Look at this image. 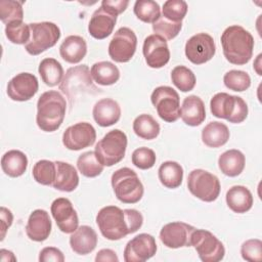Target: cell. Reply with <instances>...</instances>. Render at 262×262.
<instances>
[{
    "label": "cell",
    "mask_w": 262,
    "mask_h": 262,
    "mask_svg": "<svg viewBox=\"0 0 262 262\" xmlns=\"http://www.w3.org/2000/svg\"><path fill=\"white\" fill-rule=\"evenodd\" d=\"M228 127L218 121L210 122L202 130V141L208 147L217 148L224 145L229 139Z\"/></svg>",
    "instance_id": "cell-29"
},
{
    "label": "cell",
    "mask_w": 262,
    "mask_h": 262,
    "mask_svg": "<svg viewBox=\"0 0 262 262\" xmlns=\"http://www.w3.org/2000/svg\"><path fill=\"white\" fill-rule=\"evenodd\" d=\"M95 261L96 262H101V261L118 262L119 258L115 251H113L111 249H102L97 252V254L95 256Z\"/></svg>",
    "instance_id": "cell-49"
},
{
    "label": "cell",
    "mask_w": 262,
    "mask_h": 262,
    "mask_svg": "<svg viewBox=\"0 0 262 262\" xmlns=\"http://www.w3.org/2000/svg\"><path fill=\"white\" fill-rule=\"evenodd\" d=\"M66 111L64 97L58 91H46L41 94L37 101L36 123L42 131H56L64 120Z\"/></svg>",
    "instance_id": "cell-3"
},
{
    "label": "cell",
    "mask_w": 262,
    "mask_h": 262,
    "mask_svg": "<svg viewBox=\"0 0 262 262\" xmlns=\"http://www.w3.org/2000/svg\"><path fill=\"white\" fill-rule=\"evenodd\" d=\"M187 187L192 195L207 203L216 201L221 189L218 177L203 169H194L188 174Z\"/></svg>",
    "instance_id": "cell-9"
},
{
    "label": "cell",
    "mask_w": 262,
    "mask_h": 262,
    "mask_svg": "<svg viewBox=\"0 0 262 262\" xmlns=\"http://www.w3.org/2000/svg\"><path fill=\"white\" fill-rule=\"evenodd\" d=\"M31 37L25 45L26 51L31 55H38L53 47L60 38V30L54 23H31Z\"/></svg>",
    "instance_id": "cell-8"
},
{
    "label": "cell",
    "mask_w": 262,
    "mask_h": 262,
    "mask_svg": "<svg viewBox=\"0 0 262 262\" xmlns=\"http://www.w3.org/2000/svg\"><path fill=\"white\" fill-rule=\"evenodd\" d=\"M1 168L7 176L13 178L19 177L28 168V158L20 150H8L1 158Z\"/></svg>",
    "instance_id": "cell-30"
},
{
    "label": "cell",
    "mask_w": 262,
    "mask_h": 262,
    "mask_svg": "<svg viewBox=\"0 0 262 262\" xmlns=\"http://www.w3.org/2000/svg\"><path fill=\"white\" fill-rule=\"evenodd\" d=\"M228 208L237 214H243L251 210L254 200L252 192L244 185L230 187L225 195Z\"/></svg>",
    "instance_id": "cell-27"
},
{
    "label": "cell",
    "mask_w": 262,
    "mask_h": 262,
    "mask_svg": "<svg viewBox=\"0 0 262 262\" xmlns=\"http://www.w3.org/2000/svg\"><path fill=\"white\" fill-rule=\"evenodd\" d=\"M133 11L138 19L147 24H154L161 16L160 5L152 0H137Z\"/></svg>",
    "instance_id": "cell-36"
},
{
    "label": "cell",
    "mask_w": 262,
    "mask_h": 262,
    "mask_svg": "<svg viewBox=\"0 0 262 262\" xmlns=\"http://www.w3.org/2000/svg\"><path fill=\"white\" fill-rule=\"evenodd\" d=\"M157 243L152 235L139 233L130 239L124 249V260L126 262H144L157 253Z\"/></svg>",
    "instance_id": "cell-15"
},
{
    "label": "cell",
    "mask_w": 262,
    "mask_h": 262,
    "mask_svg": "<svg viewBox=\"0 0 262 262\" xmlns=\"http://www.w3.org/2000/svg\"><path fill=\"white\" fill-rule=\"evenodd\" d=\"M39 89L38 79L31 73H19L7 84V95L14 101H27L31 99Z\"/></svg>",
    "instance_id": "cell-19"
},
{
    "label": "cell",
    "mask_w": 262,
    "mask_h": 262,
    "mask_svg": "<svg viewBox=\"0 0 262 262\" xmlns=\"http://www.w3.org/2000/svg\"><path fill=\"white\" fill-rule=\"evenodd\" d=\"M180 118L188 126L195 127L201 125L206 119L204 101L196 95L185 97L180 107Z\"/></svg>",
    "instance_id": "cell-24"
},
{
    "label": "cell",
    "mask_w": 262,
    "mask_h": 262,
    "mask_svg": "<svg viewBox=\"0 0 262 262\" xmlns=\"http://www.w3.org/2000/svg\"><path fill=\"white\" fill-rule=\"evenodd\" d=\"M59 90L67 95L71 103L84 94L100 92V89L94 85L90 69L86 64L70 68L59 84Z\"/></svg>",
    "instance_id": "cell-4"
},
{
    "label": "cell",
    "mask_w": 262,
    "mask_h": 262,
    "mask_svg": "<svg viewBox=\"0 0 262 262\" xmlns=\"http://www.w3.org/2000/svg\"><path fill=\"white\" fill-rule=\"evenodd\" d=\"M223 83L230 90L243 92L251 86V78L247 72L230 70L224 75Z\"/></svg>",
    "instance_id": "cell-40"
},
{
    "label": "cell",
    "mask_w": 262,
    "mask_h": 262,
    "mask_svg": "<svg viewBox=\"0 0 262 262\" xmlns=\"http://www.w3.org/2000/svg\"><path fill=\"white\" fill-rule=\"evenodd\" d=\"M185 55L194 64H203L209 61L216 52L214 39L207 33H199L190 37L185 43Z\"/></svg>",
    "instance_id": "cell-13"
},
{
    "label": "cell",
    "mask_w": 262,
    "mask_h": 262,
    "mask_svg": "<svg viewBox=\"0 0 262 262\" xmlns=\"http://www.w3.org/2000/svg\"><path fill=\"white\" fill-rule=\"evenodd\" d=\"M87 53V43L85 39L78 35L68 36L59 46L61 58L69 63L80 62Z\"/></svg>",
    "instance_id": "cell-25"
},
{
    "label": "cell",
    "mask_w": 262,
    "mask_h": 262,
    "mask_svg": "<svg viewBox=\"0 0 262 262\" xmlns=\"http://www.w3.org/2000/svg\"><path fill=\"white\" fill-rule=\"evenodd\" d=\"M39 261L40 262H63L64 256L62 252L55 248V247H46L41 250L39 254Z\"/></svg>",
    "instance_id": "cell-46"
},
{
    "label": "cell",
    "mask_w": 262,
    "mask_h": 262,
    "mask_svg": "<svg viewBox=\"0 0 262 262\" xmlns=\"http://www.w3.org/2000/svg\"><path fill=\"white\" fill-rule=\"evenodd\" d=\"M187 9V3L183 0H167L164 2L162 12L165 18L174 23H179L185 17Z\"/></svg>",
    "instance_id": "cell-43"
},
{
    "label": "cell",
    "mask_w": 262,
    "mask_h": 262,
    "mask_svg": "<svg viewBox=\"0 0 262 262\" xmlns=\"http://www.w3.org/2000/svg\"><path fill=\"white\" fill-rule=\"evenodd\" d=\"M150 101L163 121L173 123L180 118L179 94L172 87H157L150 95Z\"/></svg>",
    "instance_id": "cell-10"
},
{
    "label": "cell",
    "mask_w": 262,
    "mask_h": 262,
    "mask_svg": "<svg viewBox=\"0 0 262 262\" xmlns=\"http://www.w3.org/2000/svg\"><path fill=\"white\" fill-rule=\"evenodd\" d=\"M127 143V135L120 129H114L96 143L94 152L102 166L112 167L124 159Z\"/></svg>",
    "instance_id": "cell-6"
},
{
    "label": "cell",
    "mask_w": 262,
    "mask_h": 262,
    "mask_svg": "<svg viewBox=\"0 0 262 262\" xmlns=\"http://www.w3.org/2000/svg\"><path fill=\"white\" fill-rule=\"evenodd\" d=\"M71 249L78 255H87L97 246V234L88 225L79 226L70 236Z\"/></svg>",
    "instance_id": "cell-23"
},
{
    "label": "cell",
    "mask_w": 262,
    "mask_h": 262,
    "mask_svg": "<svg viewBox=\"0 0 262 262\" xmlns=\"http://www.w3.org/2000/svg\"><path fill=\"white\" fill-rule=\"evenodd\" d=\"M38 72L42 81L49 87L60 84L63 78V69L59 61L52 57H46L41 60Z\"/></svg>",
    "instance_id": "cell-33"
},
{
    "label": "cell",
    "mask_w": 262,
    "mask_h": 262,
    "mask_svg": "<svg viewBox=\"0 0 262 262\" xmlns=\"http://www.w3.org/2000/svg\"><path fill=\"white\" fill-rule=\"evenodd\" d=\"M195 228L185 222L175 221L164 225L160 231V239L170 249L190 247L191 233Z\"/></svg>",
    "instance_id": "cell-18"
},
{
    "label": "cell",
    "mask_w": 262,
    "mask_h": 262,
    "mask_svg": "<svg viewBox=\"0 0 262 262\" xmlns=\"http://www.w3.org/2000/svg\"><path fill=\"white\" fill-rule=\"evenodd\" d=\"M24 1L1 0L0 1V18L5 25L13 21H23Z\"/></svg>",
    "instance_id": "cell-39"
},
{
    "label": "cell",
    "mask_w": 262,
    "mask_h": 262,
    "mask_svg": "<svg viewBox=\"0 0 262 262\" xmlns=\"http://www.w3.org/2000/svg\"><path fill=\"white\" fill-rule=\"evenodd\" d=\"M0 254H1V261H16V257L13 255V253L11 251L8 252V255L5 249H1L0 250Z\"/></svg>",
    "instance_id": "cell-50"
},
{
    "label": "cell",
    "mask_w": 262,
    "mask_h": 262,
    "mask_svg": "<svg viewBox=\"0 0 262 262\" xmlns=\"http://www.w3.org/2000/svg\"><path fill=\"white\" fill-rule=\"evenodd\" d=\"M241 254L246 261L260 262L262 260V242L258 238L244 242L241 247Z\"/></svg>",
    "instance_id": "cell-45"
},
{
    "label": "cell",
    "mask_w": 262,
    "mask_h": 262,
    "mask_svg": "<svg viewBox=\"0 0 262 262\" xmlns=\"http://www.w3.org/2000/svg\"><path fill=\"white\" fill-rule=\"evenodd\" d=\"M32 174L36 182L42 185H52L56 175L55 162L49 160L38 161L33 167Z\"/></svg>",
    "instance_id": "cell-38"
},
{
    "label": "cell",
    "mask_w": 262,
    "mask_h": 262,
    "mask_svg": "<svg viewBox=\"0 0 262 262\" xmlns=\"http://www.w3.org/2000/svg\"><path fill=\"white\" fill-rule=\"evenodd\" d=\"M91 77L95 83L101 86H110L120 79V71L111 61L95 62L90 69Z\"/></svg>",
    "instance_id": "cell-32"
},
{
    "label": "cell",
    "mask_w": 262,
    "mask_h": 262,
    "mask_svg": "<svg viewBox=\"0 0 262 262\" xmlns=\"http://www.w3.org/2000/svg\"><path fill=\"white\" fill-rule=\"evenodd\" d=\"M116 21L117 16L107 12L100 6L92 13L88 25V32L90 36L97 40L105 39L113 33Z\"/></svg>",
    "instance_id": "cell-21"
},
{
    "label": "cell",
    "mask_w": 262,
    "mask_h": 262,
    "mask_svg": "<svg viewBox=\"0 0 262 262\" xmlns=\"http://www.w3.org/2000/svg\"><path fill=\"white\" fill-rule=\"evenodd\" d=\"M220 40L224 57L230 63L243 66L252 58L254 38L245 28L229 26L223 31Z\"/></svg>",
    "instance_id": "cell-2"
},
{
    "label": "cell",
    "mask_w": 262,
    "mask_h": 262,
    "mask_svg": "<svg viewBox=\"0 0 262 262\" xmlns=\"http://www.w3.org/2000/svg\"><path fill=\"white\" fill-rule=\"evenodd\" d=\"M111 183L116 198L124 204H136L143 196L142 182L136 172L128 167L115 171L112 174Z\"/></svg>",
    "instance_id": "cell-5"
},
{
    "label": "cell",
    "mask_w": 262,
    "mask_h": 262,
    "mask_svg": "<svg viewBox=\"0 0 262 262\" xmlns=\"http://www.w3.org/2000/svg\"><path fill=\"white\" fill-rule=\"evenodd\" d=\"M143 223L142 214L135 209H124L117 206H105L96 215V224L103 237L119 241L136 232Z\"/></svg>",
    "instance_id": "cell-1"
},
{
    "label": "cell",
    "mask_w": 262,
    "mask_h": 262,
    "mask_svg": "<svg viewBox=\"0 0 262 262\" xmlns=\"http://www.w3.org/2000/svg\"><path fill=\"white\" fill-rule=\"evenodd\" d=\"M103 167L97 160L94 151H85L78 157L77 168L79 172L88 178H94L101 174Z\"/></svg>",
    "instance_id": "cell-35"
},
{
    "label": "cell",
    "mask_w": 262,
    "mask_h": 262,
    "mask_svg": "<svg viewBox=\"0 0 262 262\" xmlns=\"http://www.w3.org/2000/svg\"><path fill=\"white\" fill-rule=\"evenodd\" d=\"M246 158L238 149H228L218 158V167L220 171L229 177L238 176L245 169Z\"/></svg>",
    "instance_id": "cell-28"
},
{
    "label": "cell",
    "mask_w": 262,
    "mask_h": 262,
    "mask_svg": "<svg viewBox=\"0 0 262 262\" xmlns=\"http://www.w3.org/2000/svg\"><path fill=\"white\" fill-rule=\"evenodd\" d=\"M50 211L58 229L61 232L73 233L79 227L78 214L69 199H55L51 204Z\"/></svg>",
    "instance_id": "cell-17"
},
{
    "label": "cell",
    "mask_w": 262,
    "mask_h": 262,
    "mask_svg": "<svg viewBox=\"0 0 262 262\" xmlns=\"http://www.w3.org/2000/svg\"><path fill=\"white\" fill-rule=\"evenodd\" d=\"M129 5V1L127 0H103L101 1V7L107 12L118 16L122 12H124Z\"/></svg>",
    "instance_id": "cell-47"
},
{
    "label": "cell",
    "mask_w": 262,
    "mask_h": 262,
    "mask_svg": "<svg viewBox=\"0 0 262 262\" xmlns=\"http://www.w3.org/2000/svg\"><path fill=\"white\" fill-rule=\"evenodd\" d=\"M190 247L196 251L203 262H218L224 258L225 248L212 232L206 229H194L190 237Z\"/></svg>",
    "instance_id": "cell-11"
},
{
    "label": "cell",
    "mask_w": 262,
    "mask_h": 262,
    "mask_svg": "<svg viewBox=\"0 0 262 262\" xmlns=\"http://www.w3.org/2000/svg\"><path fill=\"white\" fill-rule=\"evenodd\" d=\"M171 80L175 87L182 92L191 91L196 82L193 72L184 66H177L172 70Z\"/></svg>",
    "instance_id": "cell-37"
},
{
    "label": "cell",
    "mask_w": 262,
    "mask_h": 262,
    "mask_svg": "<svg viewBox=\"0 0 262 262\" xmlns=\"http://www.w3.org/2000/svg\"><path fill=\"white\" fill-rule=\"evenodd\" d=\"M96 139V131L88 122H79L68 127L62 134V143L70 150H81L91 146Z\"/></svg>",
    "instance_id": "cell-14"
},
{
    "label": "cell",
    "mask_w": 262,
    "mask_h": 262,
    "mask_svg": "<svg viewBox=\"0 0 262 262\" xmlns=\"http://www.w3.org/2000/svg\"><path fill=\"white\" fill-rule=\"evenodd\" d=\"M5 35L13 44H27L31 37V29L29 24L24 21H13L5 26Z\"/></svg>",
    "instance_id": "cell-41"
},
{
    "label": "cell",
    "mask_w": 262,
    "mask_h": 262,
    "mask_svg": "<svg viewBox=\"0 0 262 262\" xmlns=\"http://www.w3.org/2000/svg\"><path fill=\"white\" fill-rule=\"evenodd\" d=\"M0 220H1V241L4 239L7 229L11 226L13 221V215L11 211L5 207L0 208Z\"/></svg>",
    "instance_id": "cell-48"
},
{
    "label": "cell",
    "mask_w": 262,
    "mask_h": 262,
    "mask_svg": "<svg viewBox=\"0 0 262 262\" xmlns=\"http://www.w3.org/2000/svg\"><path fill=\"white\" fill-rule=\"evenodd\" d=\"M142 52L145 62L152 69L163 68L170 60V50L167 40L156 34L149 35L144 39Z\"/></svg>",
    "instance_id": "cell-16"
},
{
    "label": "cell",
    "mask_w": 262,
    "mask_h": 262,
    "mask_svg": "<svg viewBox=\"0 0 262 262\" xmlns=\"http://www.w3.org/2000/svg\"><path fill=\"white\" fill-rule=\"evenodd\" d=\"M52 229V223L47 211L43 209L34 210L28 219L26 225L27 236L34 242H44L49 237Z\"/></svg>",
    "instance_id": "cell-20"
},
{
    "label": "cell",
    "mask_w": 262,
    "mask_h": 262,
    "mask_svg": "<svg viewBox=\"0 0 262 262\" xmlns=\"http://www.w3.org/2000/svg\"><path fill=\"white\" fill-rule=\"evenodd\" d=\"M131 161H132V164L138 169L147 170L155 166L157 161V156L152 149L142 146V147L136 148L132 152Z\"/></svg>",
    "instance_id": "cell-44"
},
{
    "label": "cell",
    "mask_w": 262,
    "mask_h": 262,
    "mask_svg": "<svg viewBox=\"0 0 262 262\" xmlns=\"http://www.w3.org/2000/svg\"><path fill=\"white\" fill-rule=\"evenodd\" d=\"M136 46L135 33L127 27H122L116 31L108 44V55L116 62H128L133 57Z\"/></svg>",
    "instance_id": "cell-12"
},
{
    "label": "cell",
    "mask_w": 262,
    "mask_h": 262,
    "mask_svg": "<svg viewBox=\"0 0 262 262\" xmlns=\"http://www.w3.org/2000/svg\"><path fill=\"white\" fill-rule=\"evenodd\" d=\"M210 110L214 117L225 119L233 124L244 122L249 112L247 102L241 96L231 95L226 92L216 93L211 98Z\"/></svg>",
    "instance_id": "cell-7"
},
{
    "label": "cell",
    "mask_w": 262,
    "mask_h": 262,
    "mask_svg": "<svg viewBox=\"0 0 262 262\" xmlns=\"http://www.w3.org/2000/svg\"><path fill=\"white\" fill-rule=\"evenodd\" d=\"M134 133L145 140H151L160 134V124L148 114H141L133 121Z\"/></svg>",
    "instance_id": "cell-34"
},
{
    "label": "cell",
    "mask_w": 262,
    "mask_h": 262,
    "mask_svg": "<svg viewBox=\"0 0 262 262\" xmlns=\"http://www.w3.org/2000/svg\"><path fill=\"white\" fill-rule=\"evenodd\" d=\"M93 119L100 127H110L119 122L121 107L113 98H101L93 106Z\"/></svg>",
    "instance_id": "cell-22"
},
{
    "label": "cell",
    "mask_w": 262,
    "mask_h": 262,
    "mask_svg": "<svg viewBox=\"0 0 262 262\" xmlns=\"http://www.w3.org/2000/svg\"><path fill=\"white\" fill-rule=\"evenodd\" d=\"M55 166L56 175L51 186L64 192H71L75 190L79 185V175L76 168L71 164L61 161H56Z\"/></svg>",
    "instance_id": "cell-26"
},
{
    "label": "cell",
    "mask_w": 262,
    "mask_h": 262,
    "mask_svg": "<svg viewBox=\"0 0 262 262\" xmlns=\"http://www.w3.org/2000/svg\"><path fill=\"white\" fill-rule=\"evenodd\" d=\"M182 29V21L174 23L163 15H161L158 20L152 24V31L156 35L163 37L165 40H172L175 38Z\"/></svg>",
    "instance_id": "cell-42"
},
{
    "label": "cell",
    "mask_w": 262,
    "mask_h": 262,
    "mask_svg": "<svg viewBox=\"0 0 262 262\" xmlns=\"http://www.w3.org/2000/svg\"><path fill=\"white\" fill-rule=\"evenodd\" d=\"M160 182L167 188L174 189L181 185L183 180V168L174 161H166L158 170Z\"/></svg>",
    "instance_id": "cell-31"
}]
</instances>
